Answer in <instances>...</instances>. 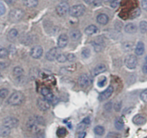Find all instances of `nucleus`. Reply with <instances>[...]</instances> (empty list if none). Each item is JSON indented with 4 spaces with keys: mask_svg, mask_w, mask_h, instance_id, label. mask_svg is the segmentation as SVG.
<instances>
[{
    "mask_svg": "<svg viewBox=\"0 0 147 138\" xmlns=\"http://www.w3.org/2000/svg\"><path fill=\"white\" fill-rule=\"evenodd\" d=\"M45 125V120L43 117L38 115L30 116L27 121L26 123V128L29 132L35 134V132H38L40 130L41 126Z\"/></svg>",
    "mask_w": 147,
    "mask_h": 138,
    "instance_id": "f257e3e1",
    "label": "nucleus"
},
{
    "mask_svg": "<svg viewBox=\"0 0 147 138\" xmlns=\"http://www.w3.org/2000/svg\"><path fill=\"white\" fill-rule=\"evenodd\" d=\"M24 101H25V96L23 93L20 91H16L9 96L7 102L11 106H20L23 103Z\"/></svg>",
    "mask_w": 147,
    "mask_h": 138,
    "instance_id": "f03ea898",
    "label": "nucleus"
},
{
    "mask_svg": "<svg viewBox=\"0 0 147 138\" xmlns=\"http://www.w3.org/2000/svg\"><path fill=\"white\" fill-rule=\"evenodd\" d=\"M24 15H25V12L22 10L18 9V8L13 9L9 13V20L12 22H18L22 19Z\"/></svg>",
    "mask_w": 147,
    "mask_h": 138,
    "instance_id": "7ed1b4c3",
    "label": "nucleus"
},
{
    "mask_svg": "<svg viewBox=\"0 0 147 138\" xmlns=\"http://www.w3.org/2000/svg\"><path fill=\"white\" fill-rule=\"evenodd\" d=\"M85 12V7L83 5H76L69 9V15L74 18H78L84 15Z\"/></svg>",
    "mask_w": 147,
    "mask_h": 138,
    "instance_id": "20e7f679",
    "label": "nucleus"
},
{
    "mask_svg": "<svg viewBox=\"0 0 147 138\" xmlns=\"http://www.w3.org/2000/svg\"><path fill=\"white\" fill-rule=\"evenodd\" d=\"M2 125L9 129L16 128L19 125V120L13 116H7L2 120Z\"/></svg>",
    "mask_w": 147,
    "mask_h": 138,
    "instance_id": "39448f33",
    "label": "nucleus"
},
{
    "mask_svg": "<svg viewBox=\"0 0 147 138\" xmlns=\"http://www.w3.org/2000/svg\"><path fill=\"white\" fill-rule=\"evenodd\" d=\"M137 58L135 55L129 54L125 58V65L130 69H135L137 66Z\"/></svg>",
    "mask_w": 147,
    "mask_h": 138,
    "instance_id": "423d86ee",
    "label": "nucleus"
},
{
    "mask_svg": "<svg viewBox=\"0 0 147 138\" xmlns=\"http://www.w3.org/2000/svg\"><path fill=\"white\" fill-rule=\"evenodd\" d=\"M69 9L70 7L67 2H61L56 7V12L59 16H64L69 12Z\"/></svg>",
    "mask_w": 147,
    "mask_h": 138,
    "instance_id": "0eeeda50",
    "label": "nucleus"
},
{
    "mask_svg": "<svg viewBox=\"0 0 147 138\" xmlns=\"http://www.w3.org/2000/svg\"><path fill=\"white\" fill-rule=\"evenodd\" d=\"M30 54L33 59H40L43 54V49L40 46H35L31 49Z\"/></svg>",
    "mask_w": 147,
    "mask_h": 138,
    "instance_id": "6e6552de",
    "label": "nucleus"
},
{
    "mask_svg": "<svg viewBox=\"0 0 147 138\" xmlns=\"http://www.w3.org/2000/svg\"><path fill=\"white\" fill-rule=\"evenodd\" d=\"M59 54H60V52H59V48H52L50 50L48 51L47 53L46 54V59L48 61H50V62L54 61L56 60V57H57Z\"/></svg>",
    "mask_w": 147,
    "mask_h": 138,
    "instance_id": "1a4fd4ad",
    "label": "nucleus"
},
{
    "mask_svg": "<svg viewBox=\"0 0 147 138\" xmlns=\"http://www.w3.org/2000/svg\"><path fill=\"white\" fill-rule=\"evenodd\" d=\"M40 93L44 97V99L49 102H50V103H52L53 101L54 100V96H53L52 92L51 91L50 89H49L46 87H43L40 89Z\"/></svg>",
    "mask_w": 147,
    "mask_h": 138,
    "instance_id": "9d476101",
    "label": "nucleus"
},
{
    "mask_svg": "<svg viewBox=\"0 0 147 138\" xmlns=\"http://www.w3.org/2000/svg\"><path fill=\"white\" fill-rule=\"evenodd\" d=\"M113 87L110 85L107 89H105L103 91L102 93H100V96H99V100H100V101H103L107 100V99H109L110 96H112L113 93Z\"/></svg>",
    "mask_w": 147,
    "mask_h": 138,
    "instance_id": "9b49d317",
    "label": "nucleus"
},
{
    "mask_svg": "<svg viewBox=\"0 0 147 138\" xmlns=\"http://www.w3.org/2000/svg\"><path fill=\"white\" fill-rule=\"evenodd\" d=\"M37 106L38 108L40 109L41 111H46L50 109V102L48 101L46 99H38L37 101Z\"/></svg>",
    "mask_w": 147,
    "mask_h": 138,
    "instance_id": "f8f14e48",
    "label": "nucleus"
},
{
    "mask_svg": "<svg viewBox=\"0 0 147 138\" xmlns=\"http://www.w3.org/2000/svg\"><path fill=\"white\" fill-rule=\"evenodd\" d=\"M78 83L82 88H87L90 84V79L89 76L86 74H82L80 76L78 79Z\"/></svg>",
    "mask_w": 147,
    "mask_h": 138,
    "instance_id": "ddd939ff",
    "label": "nucleus"
},
{
    "mask_svg": "<svg viewBox=\"0 0 147 138\" xmlns=\"http://www.w3.org/2000/svg\"><path fill=\"white\" fill-rule=\"evenodd\" d=\"M69 38L66 34H61L59 35L58 39V46L59 48H65L67 46Z\"/></svg>",
    "mask_w": 147,
    "mask_h": 138,
    "instance_id": "4468645a",
    "label": "nucleus"
},
{
    "mask_svg": "<svg viewBox=\"0 0 147 138\" xmlns=\"http://www.w3.org/2000/svg\"><path fill=\"white\" fill-rule=\"evenodd\" d=\"M107 69L106 68V66L104 65V64H98L97 66H95V67L93 69V72H92V75L93 76H96V75H99L100 74L103 73L105 72Z\"/></svg>",
    "mask_w": 147,
    "mask_h": 138,
    "instance_id": "2eb2a0df",
    "label": "nucleus"
},
{
    "mask_svg": "<svg viewBox=\"0 0 147 138\" xmlns=\"http://www.w3.org/2000/svg\"><path fill=\"white\" fill-rule=\"evenodd\" d=\"M132 121L134 124L140 126V125L144 124L146 123V118L143 115L136 114L134 116Z\"/></svg>",
    "mask_w": 147,
    "mask_h": 138,
    "instance_id": "dca6fc26",
    "label": "nucleus"
},
{
    "mask_svg": "<svg viewBox=\"0 0 147 138\" xmlns=\"http://www.w3.org/2000/svg\"><path fill=\"white\" fill-rule=\"evenodd\" d=\"M103 46H104V41L100 38H97L95 41L93 42V46H94V51L97 52H100L102 50Z\"/></svg>",
    "mask_w": 147,
    "mask_h": 138,
    "instance_id": "f3484780",
    "label": "nucleus"
},
{
    "mask_svg": "<svg viewBox=\"0 0 147 138\" xmlns=\"http://www.w3.org/2000/svg\"><path fill=\"white\" fill-rule=\"evenodd\" d=\"M144 51H145V47H144V44L142 41H138L137 45L136 46L135 48V54L137 56H141L144 54Z\"/></svg>",
    "mask_w": 147,
    "mask_h": 138,
    "instance_id": "a211bd4d",
    "label": "nucleus"
},
{
    "mask_svg": "<svg viewBox=\"0 0 147 138\" xmlns=\"http://www.w3.org/2000/svg\"><path fill=\"white\" fill-rule=\"evenodd\" d=\"M18 37V31L16 29L13 28L11 29L7 33V39L10 42H14L16 41V39Z\"/></svg>",
    "mask_w": 147,
    "mask_h": 138,
    "instance_id": "6ab92c4d",
    "label": "nucleus"
},
{
    "mask_svg": "<svg viewBox=\"0 0 147 138\" xmlns=\"http://www.w3.org/2000/svg\"><path fill=\"white\" fill-rule=\"evenodd\" d=\"M108 21H109V18L107 15H105V14L101 13L100 14V15H97V22H98L99 24H100V25H107Z\"/></svg>",
    "mask_w": 147,
    "mask_h": 138,
    "instance_id": "aec40b11",
    "label": "nucleus"
},
{
    "mask_svg": "<svg viewBox=\"0 0 147 138\" xmlns=\"http://www.w3.org/2000/svg\"><path fill=\"white\" fill-rule=\"evenodd\" d=\"M125 33L129 34H133L136 33L137 31V26L136 24L132 23V22H130V23H128L125 26Z\"/></svg>",
    "mask_w": 147,
    "mask_h": 138,
    "instance_id": "412c9836",
    "label": "nucleus"
},
{
    "mask_svg": "<svg viewBox=\"0 0 147 138\" xmlns=\"http://www.w3.org/2000/svg\"><path fill=\"white\" fill-rule=\"evenodd\" d=\"M24 74H25L24 69L20 67H15L13 69V75L16 79L23 77Z\"/></svg>",
    "mask_w": 147,
    "mask_h": 138,
    "instance_id": "4be33fe9",
    "label": "nucleus"
},
{
    "mask_svg": "<svg viewBox=\"0 0 147 138\" xmlns=\"http://www.w3.org/2000/svg\"><path fill=\"white\" fill-rule=\"evenodd\" d=\"M97 28L94 25H90L87 26L84 30V33L87 35H92L93 34H95L97 33Z\"/></svg>",
    "mask_w": 147,
    "mask_h": 138,
    "instance_id": "5701e85b",
    "label": "nucleus"
},
{
    "mask_svg": "<svg viewBox=\"0 0 147 138\" xmlns=\"http://www.w3.org/2000/svg\"><path fill=\"white\" fill-rule=\"evenodd\" d=\"M69 35H70V38L72 41H78L80 38L82 37V33L80 32L78 30H73L70 32L69 33Z\"/></svg>",
    "mask_w": 147,
    "mask_h": 138,
    "instance_id": "b1692460",
    "label": "nucleus"
},
{
    "mask_svg": "<svg viewBox=\"0 0 147 138\" xmlns=\"http://www.w3.org/2000/svg\"><path fill=\"white\" fill-rule=\"evenodd\" d=\"M11 133V129L7 127V126H0V137H8Z\"/></svg>",
    "mask_w": 147,
    "mask_h": 138,
    "instance_id": "393cba45",
    "label": "nucleus"
},
{
    "mask_svg": "<svg viewBox=\"0 0 147 138\" xmlns=\"http://www.w3.org/2000/svg\"><path fill=\"white\" fill-rule=\"evenodd\" d=\"M23 4L28 8H33L37 7L38 4V0H23Z\"/></svg>",
    "mask_w": 147,
    "mask_h": 138,
    "instance_id": "a878e982",
    "label": "nucleus"
},
{
    "mask_svg": "<svg viewBox=\"0 0 147 138\" xmlns=\"http://www.w3.org/2000/svg\"><path fill=\"white\" fill-rule=\"evenodd\" d=\"M114 124H115V129L118 130H123L124 128V123L123 121L121 118H117L115 119V122H114Z\"/></svg>",
    "mask_w": 147,
    "mask_h": 138,
    "instance_id": "bb28decb",
    "label": "nucleus"
},
{
    "mask_svg": "<svg viewBox=\"0 0 147 138\" xmlns=\"http://www.w3.org/2000/svg\"><path fill=\"white\" fill-rule=\"evenodd\" d=\"M94 133L97 135H99V136H102L105 134V128L103 127L102 126H100V125H98V126H96L94 129Z\"/></svg>",
    "mask_w": 147,
    "mask_h": 138,
    "instance_id": "cd10ccee",
    "label": "nucleus"
},
{
    "mask_svg": "<svg viewBox=\"0 0 147 138\" xmlns=\"http://www.w3.org/2000/svg\"><path fill=\"white\" fill-rule=\"evenodd\" d=\"M8 54H9V52L7 51V49H5L2 46H0V59H5V58L7 57Z\"/></svg>",
    "mask_w": 147,
    "mask_h": 138,
    "instance_id": "c85d7f7f",
    "label": "nucleus"
},
{
    "mask_svg": "<svg viewBox=\"0 0 147 138\" xmlns=\"http://www.w3.org/2000/svg\"><path fill=\"white\" fill-rule=\"evenodd\" d=\"M134 48V43L126 42L123 45V49L125 52H131Z\"/></svg>",
    "mask_w": 147,
    "mask_h": 138,
    "instance_id": "c756f323",
    "label": "nucleus"
},
{
    "mask_svg": "<svg viewBox=\"0 0 147 138\" xmlns=\"http://www.w3.org/2000/svg\"><path fill=\"white\" fill-rule=\"evenodd\" d=\"M139 29L142 33L147 32V22L146 21H141L139 24Z\"/></svg>",
    "mask_w": 147,
    "mask_h": 138,
    "instance_id": "7c9ffc66",
    "label": "nucleus"
},
{
    "mask_svg": "<svg viewBox=\"0 0 147 138\" xmlns=\"http://www.w3.org/2000/svg\"><path fill=\"white\" fill-rule=\"evenodd\" d=\"M8 94H9V90L6 88H2L0 90V99H6Z\"/></svg>",
    "mask_w": 147,
    "mask_h": 138,
    "instance_id": "2f4dec72",
    "label": "nucleus"
},
{
    "mask_svg": "<svg viewBox=\"0 0 147 138\" xmlns=\"http://www.w3.org/2000/svg\"><path fill=\"white\" fill-rule=\"evenodd\" d=\"M140 15H141V10H140L139 8H136L135 10H134L131 12L130 16H131V18H138Z\"/></svg>",
    "mask_w": 147,
    "mask_h": 138,
    "instance_id": "473e14b6",
    "label": "nucleus"
},
{
    "mask_svg": "<svg viewBox=\"0 0 147 138\" xmlns=\"http://www.w3.org/2000/svg\"><path fill=\"white\" fill-rule=\"evenodd\" d=\"M56 60L59 63H64L65 62L67 61V58H66V55L63 54H59L56 57Z\"/></svg>",
    "mask_w": 147,
    "mask_h": 138,
    "instance_id": "72a5a7b5",
    "label": "nucleus"
},
{
    "mask_svg": "<svg viewBox=\"0 0 147 138\" xmlns=\"http://www.w3.org/2000/svg\"><path fill=\"white\" fill-rule=\"evenodd\" d=\"M46 137V134L45 132L42 129L39 130L38 132H35L34 134V138H45Z\"/></svg>",
    "mask_w": 147,
    "mask_h": 138,
    "instance_id": "f704fd0d",
    "label": "nucleus"
},
{
    "mask_svg": "<svg viewBox=\"0 0 147 138\" xmlns=\"http://www.w3.org/2000/svg\"><path fill=\"white\" fill-rule=\"evenodd\" d=\"M67 134V132H66V129L65 128H59L57 131V135L59 137H65Z\"/></svg>",
    "mask_w": 147,
    "mask_h": 138,
    "instance_id": "c9c22d12",
    "label": "nucleus"
},
{
    "mask_svg": "<svg viewBox=\"0 0 147 138\" xmlns=\"http://www.w3.org/2000/svg\"><path fill=\"white\" fill-rule=\"evenodd\" d=\"M90 54H91V52H90V50L87 48L83 49V51L82 52V56L84 59H87L90 56Z\"/></svg>",
    "mask_w": 147,
    "mask_h": 138,
    "instance_id": "e433bc0d",
    "label": "nucleus"
},
{
    "mask_svg": "<svg viewBox=\"0 0 147 138\" xmlns=\"http://www.w3.org/2000/svg\"><path fill=\"white\" fill-rule=\"evenodd\" d=\"M5 12H6V7H5V4L2 1L0 0V16L5 15Z\"/></svg>",
    "mask_w": 147,
    "mask_h": 138,
    "instance_id": "4c0bfd02",
    "label": "nucleus"
},
{
    "mask_svg": "<svg viewBox=\"0 0 147 138\" xmlns=\"http://www.w3.org/2000/svg\"><path fill=\"white\" fill-rule=\"evenodd\" d=\"M140 97H141V99L145 103H147V89L144 90L142 93L140 95Z\"/></svg>",
    "mask_w": 147,
    "mask_h": 138,
    "instance_id": "58836bf2",
    "label": "nucleus"
},
{
    "mask_svg": "<svg viewBox=\"0 0 147 138\" xmlns=\"http://www.w3.org/2000/svg\"><path fill=\"white\" fill-rule=\"evenodd\" d=\"M30 75L32 77V78H35L38 75H39V71L38 69H32L30 72Z\"/></svg>",
    "mask_w": 147,
    "mask_h": 138,
    "instance_id": "ea45409f",
    "label": "nucleus"
},
{
    "mask_svg": "<svg viewBox=\"0 0 147 138\" xmlns=\"http://www.w3.org/2000/svg\"><path fill=\"white\" fill-rule=\"evenodd\" d=\"M106 82H107V79H106L105 77H102V78L98 81V82H97V85H98L99 87H100V88H101V87H104L105 85Z\"/></svg>",
    "mask_w": 147,
    "mask_h": 138,
    "instance_id": "a19ab883",
    "label": "nucleus"
},
{
    "mask_svg": "<svg viewBox=\"0 0 147 138\" xmlns=\"http://www.w3.org/2000/svg\"><path fill=\"white\" fill-rule=\"evenodd\" d=\"M119 6V1L118 0H112L110 2V7L113 9H115Z\"/></svg>",
    "mask_w": 147,
    "mask_h": 138,
    "instance_id": "79ce46f5",
    "label": "nucleus"
},
{
    "mask_svg": "<svg viewBox=\"0 0 147 138\" xmlns=\"http://www.w3.org/2000/svg\"><path fill=\"white\" fill-rule=\"evenodd\" d=\"M66 58H67V60L69 62H72L76 59V56L74 54H69L66 56Z\"/></svg>",
    "mask_w": 147,
    "mask_h": 138,
    "instance_id": "37998d69",
    "label": "nucleus"
},
{
    "mask_svg": "<svg viewBox=\"0 0 147 138\" xmlns=\"http://www.w3.org/2000/svg\"><path fill=\"white\" fill-rule=\"evenodd\" d=\"M121 106H122L121 102H117L114 104V109L115 110V111H120L121 109Z\"/></svg>",
    "mask_w": 147,
    "mask_h": 138,
    "instance_id": "c03bdc74",
    "label": "nucleus"
},
{
    "mask_svg": "<svg viewBox=\"0 0 147 138\" xmlns=\"http://www.w3.org/2000/svg\"><path fill=\"white\" fill-rule=\"evenodd\" d=\"M105 109L106 111H110L113 108V104H112V102H109V103H107L104 106Z\"/></svg>",
    "mask_w": 147,
    "mask_h": 138,
    "instance_id": "a18cd8bd",
    "label": "nucleus"
},
{
    "mask_svg": "<svg viewBox=\"0 0 147 138\" xmlns=\"http://www.w3.org/2000/svg\"><path fill=\"white\" fill-rule=\"evenodd\" d=\"M141 6L144 10L147 11V0H142L141 1Z\"/></svg>",
    "mask_w": 147,
    "mask_h": 138,
    "instance_id": "49530a36",
    "label": "nucleus"
},
{
    "mask_svg": "<svg viewBox=\"0 0 147 138\" xmlns=\"http://www.w3.org/2000/svg\"><path fill=\"white\" fill-rule=\"evenodd\" d=\"M82 123H84V124H86L87 126V125H89L90 124V117H86L85 119H84L82 120Z\"/></svg>",
    "mask_w": 147,
    "mask_h": 138,
    "instance_id": "de8ad7c7",
    "label": "nucleus"
},
{
    "mask_svg": "<svg viewBox=\"0 0 147 138\" xmlns=\"http://www.w3.org/2000/svg\"><path fill=\"white\" fill-rule=\"evenodd\" d=\"M86 135H87V133H86V132L82 131V132H80V133H79L78 138H84L86 137Z\"/></svg>",
    "mask_w": 147,
    "mask_h": 138,
    "instance_id": "09e8293b",
    "label": "nucleus"
},
{
    "mask_svg": "<svg viewBox=\"0 0 147 138\" xmlns=\"http://www.w3.org/2000/svg\"><path fill=\"white\" fill-rule=\"evenodd\" d=\"M142 71L144 74H147V62H146L142 67Z\"/></svg>",
    "mask_w": 147,
    "mask_h": 138,
    "instance_id": "8fccbe9b",
    "label": "nucleus"
},
{
    "mask_svg": "<svg viewBox=\"0 0 147 138\" xmlns=\"http://www.w3.org/2000/svg\"><path fill=\"white\" fill-rule=\"evenodd\" d=\"M84 2L88 5H92V4H94V0H84Z\"/></svg>",
    "mask_w": 147,
    "mask_h": 138,
    "instance_id": "3c124183",
    "label": "nucleus"
},
{
    "mask_svg": "<svg viewBox=\"0 0 147 138\" xmlns=\"http://www.w3.org/2000/svg\"><path fill=\"white\" fill-rule=\"evenodd\" d=\"M6 67V65L5 63H2V62H0V69H3Z\"/></svg>",
    "mask_w": 147,
    "mask_h": 138,
    "instance_id": "603ef678",
    "label": "nucleus"
},
{
    "mask_svg": "<svg viewBox=\"0 0 147 138\" xmlns=\"http://www.w3.org/2000/svg\"><path fill=\"white\" fill-rule=\"evenodd\" d=\"M5 1H6L7 3L8 4H13L16 2L17 0H5Z\"/></svg>",
    "mask_w": 147,
    "mask_h": 138,
    "instance_id": "864d4df0",
    "label": "nucleus"
},
{
    "mask_svg": "<svg viewBox=\"0 0 147 138\" xmlns=\"http://www.w3.org/2000/svg\"><path fill=\"white\" fill-rule=\"evenodd\" d=\"M111 1H112V0H103V2H104L105 3H110Z\"/></svg>",
    "mask_w": 147,
    "mask_h": 138,
    "instance_id": "5fc2aeb1",
    "label": "nucleus"
},
{
    "mask_svg": "<svg viewBox=\"0 0 147 138\" xmlns=\"http://www.w3.org/2000/svg\"><path fill=\"white\" fill-rule=\"evenodd\" d=\"M61 2H66L67 1H69V0H59Z\"/></svg>",
    "mask_w": 147,
    "mask_h": 138,
    "instance_id": "6e6d98bb",
    "label": "nucleus"
},
{
    "mask_svg": "<svg viewBox=\"0 0 147 138\" xmlns=\"http://www.w3.org/2000/svg\"><path fill=\"white\" fill-rule=\"evenodd\" d=\"M146 62H147V56H146Z\"/></svg>",
    "mask_w": 147,
    "mask_h": 138,
    "instance_id": "4d7b16f0",
    "label": "nucleus"
},
{
    "mask_svg": "<svg viewBox=\"0 0 147 138\" xmlns=\"http://www.w3.org/2000/svg\"><path fill=\"white\" fill-rule=\"evenodd\" d=\"M2 77V74H1V72H0V77Z\"/></svg>",
    "mask_w": 147,
    "mask_h": 138,
    "instance_id": "13d9d810",
    "label": "nucleus"
},
{
    "mask_svg": "<svg viewBox=\"0 0 147 138\" xmlns=\"http://www.w3.org/2000/svg\"><path fill=\"white\" fill-rule=\"evenodd\" d=\"M109 138H115V137H109Z\"/></svg>",
    "mask_w": 147,
    "mask_h": 138,
    "instance_id": "bf43d9fd",
    "label": "nucleus"
}]
</instances>
